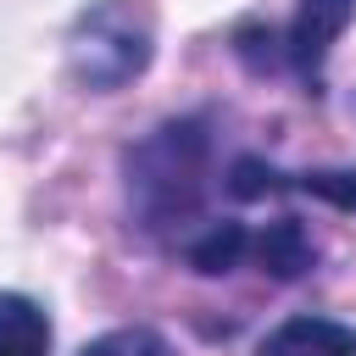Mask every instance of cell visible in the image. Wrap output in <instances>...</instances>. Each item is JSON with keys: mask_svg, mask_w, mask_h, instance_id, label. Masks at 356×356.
Returning a JSON list of instances; mask_svg holds the SVG:
<instances>
[{"mask_svg": "<svg viewBox=\"0 0 356 356\" xmlns=\"http://www.w3.org/2000/svg\"><path fill=\"white\" fill-rule=\"evenodd\" d=\"M122 189H128V217L145 234L189 228L211 189V122L172 117L150 128L139 145L122 150Z\"/></svg>", "mask_w": 356, "mask_h": 356, "instance_id": "cell-1", "label": "cell"}, {"mask_svg": "<svg viewBox=\"0 0 356 356\" xmlns=\"http://www.w3.org/2000/svg\"><path fill=\"white\" fill-rule=\"evenodd\" d=\"M150 56H156V28L150 11L134 0H95L67 33V67L95 95L134 83L150 67Z\"/></svg>", "mask_w": 356, "mask_h": 356, "instance_id": "cell-2", "label": "cell"}, {"mask_svg": "<svg viewBox=\"0 0 356 356\" xmlns=\"http://www.w3.org/2000/svg\"><path fill=\"white\" fill-rule=\"evenodd\" d=\"M356 0H300L284 33H261V28H239L234 50L256 67V72H295L300 83L317 89L323 78V56L334 50V39L350 28Z\"/></svg>", "mask_w": 356, "mask_h": 356, "instance_id": "cell-3", "label": "cell"}, {"mask_svg": "<svg viewBox=\"0 0 356 356\" xmlns=\"http://www.w3.org/2000/svg\"><path fill=\"white\" fill-rule=\"evenodd\" d=\"M256 356H356V328L334 317H289L261 339Z\"/></svg>", "mask_w": 356, "mask_h": 356, "instance_id": "cell-4", "label": "cell"}, {"mask_svg": "<svg viewBox=\"0 0 356 356\" xmlns=\"http://www.w3.org/2000/svg\"><path fill=\"white\" fill-rule=\"evenodd\" d=\"M250 256L261 261V273H273V278L289 284V278H306L317 267V239L306 234L300 217H278L261 234H250Z\"/></svg>", "mask_w": 356, "mask_h": 356, "instance_id": "cell-5", "label": "cell"}, {"mask_svg": "<svg viewBox=\"0 0 356 356\" xmlns=\"http://www.w3.org/2000/svg\"><path fill=\"white\" fill-rule=\"evenodd\" d=\"M0 356H50V317L33 295L0 289Z\"/></svg>", "mask_w": 356, "mask_h": 356, "instance_id": "cell-6", "label": "cell"}, {"mask_svg": "<svg viewBox=\"0 0 356 356\" xmlns=\"http://www.w3.org/2000/svg\"><path fill=\"white\" fill-rule=\"evenodd\" d=\"M245 256H250V228H245V222H234V217L206 222V228H200V234L184 245V261H189L195 273H206V278L234 273Z\"/></svg>", "mask_w": 356, "mask_h": 356, "instance_id": "cell-7", "label": "cell"}, {"mask_svg": "<svg viewBox=\"0 0 356 356\" xmlns=\"http://www.w3.org/2000/svg\"><path fill=\"white\" fill-rule=\"evenodd\" d=\"M78 356H178L156 328H145V323H134V328H111V334H100V339H89Z\"/></svg>", "mask_w": 356, "mask_h": 356, "instance_id": "cell-8", "label": "cell"}]
</instances>
